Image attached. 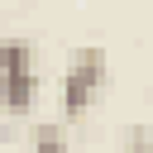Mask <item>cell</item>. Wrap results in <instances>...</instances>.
I'll use <instances>...</instances> for the list:
<instances>
[{
    "label": "cell",
    "mask_w": 153,
    "mask_h": 153,
    "mask_svg": "<svg viewBox=\"0 0 153 153\" xmlns=\"http://www.w3.org/2000/svg\"><path fill=\"white\" fill-rule=\"evenodd\" d=\"M33 86H38V76H33L29 43H19V38L0 43V100H5V110L24 115L33 105Z\"/></svg>",
    "instance_id": "cell-2"
},
{
    "label": "cell",
    "mask_w": 153,
    "mask_h": 153,
    "mask_svg": "<svg viewBox=\"0 0 153 153\" xmlns=\"http://www.w3.org/2000/svg\"><path fill=\"white\" fill-rule=\"evenodd\" d=\"M29 143H33V153H72L67 148V124H57V120L29 124Z\"/></svg>",
    "instance_id": "cell-3"
},
{
    "label": "cell",
    "mask_w": 153,
    "mask_h": 153,
    "mask_svg": "<svg viewBox=\"0 0 153 153\" xmlns=\"http://www.w3.org/2000/svg\"><path fill=\"white\" fill-rule=\"evenodd\" d=\"M124 148H129V153H153V129H148V124H129Z\"/></svg>",
    "instance_id": "cell-4"
},
{
    "label": "cell",
    "mask_w": 153,
    "mask_h": 153,
    "mask_svg": "<svg viewBox=\"0 0 153 153\" xmlns=\"http://www.w3.org/2000/svg\"><path fill=\"white\" fill-rule=\"evenodd\" d=\"M105 72H110V62H105L100 43H86V48H76L67 57V72H62V124H72V120H81L91 110L96 91L105 86Z\"/></svg>",
    "instance_id": "cell-1"
}]
</instances>
